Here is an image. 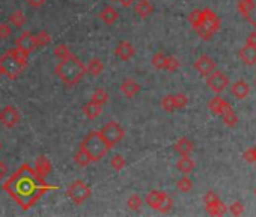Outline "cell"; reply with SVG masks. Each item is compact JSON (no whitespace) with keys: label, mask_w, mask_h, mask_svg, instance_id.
Here are the masks:
<instances>
[{"label":"cell","mask_w":256,"mask_h":217,"mask_svg":"<svg viewBox=\"0 0 256 217\" xmlns=\"http://www.w3.org/2000/svg\"><path fill=\"white\" fill-rule=\"evenodd\" d=\"M173 148H175V151H176L181 157H184V156H190V154L193 153L195 145H193V142H192L190 139H187V137H181V139H178V140L175 142Z\"/></svg>","instance_id":"4fadbf2b"},{"label":"cell","mask_w":256,"mask_h":217,"mask_svg":"<svg viewBox=\"0 0 256 217\" xmlns=\"http://www.w3.org/2000/svg\"><path fill=\"white\" fill-rule=\"evenodd\" d=\"M54 71H56L57 77L66 86H76L86 74V66L77 56L69 54L68 57L60 59V62L56 65Z\"/></svg>","instance_id":"7a4b0ae2"},{"label":"cell","mask_w":256,"mask_h":217,"mask_svg":"<svg viewBox=\"0 0 256 217\" xmlns=\"http://www.w3.org/2000/svg\"><path fill=\"white\" fill-rule=\"evenodd\" d=\"M9 24L14 26V27H21L24 23H26V15L21 12V11H15L9 15Z\"/></svg>","instance_id":"4dcf8cb0"},{"label":"cell","mask_w":256,"mask_h":217,"mask_svg":"<svg viewBox=\"0 0 256 217\" xmlns=\"http://www.w3.org/2000/svg\"><path fill=\"white\" fill-rule=\"evenodd\" d=\"M164 193L166 192H161V190H151L148 195H146V204H148L151 208H154V210H157L158 208V205H160V202H161V199H163V196H164Z\"/></svg>","instance_id":"d4e9b609"},{"label":"cell","mask_w":256,"mask_h":217,"mask_svg":"<svg viewBox=\"0 0 256 217\" xmlns=\"http://www.w3.org/2000/svg\"><path fill=\"white\" fill-rule=\"evenodd\" d=\"M74 162H76L79 166H82V167H86L88 164H91V163H92L91 157L88 156V153H86L83 148H79V151H77V153H76V156H74Z\"/></svg>","instance_id":"83f0119b"},{"label":"cell","mask_w":256,"mask_h":217,"mask_svg":"<svg viewBox=\"0 0 256 217\" xmlns=\"http://www.w3.org/2000/svg\"><path fill=\"white\" fill-rule=\"evenodd\" d=\"M100 134L102 136V139H104L105 143L108 145V148H113L115 145L124 137L125 131H124V128H122L116 121H112V122H107V124L100 130Z\"/></svg>","instance_id":"52a82bcc"},{"label":"cell","mask_w":256,"mask_h":217,"mask_svg":"<svg viewBox=\"0 0 256 217\" xmlns=\"http://www.w3.org/2000/svg\"><path fill=\"white\" fill-rule=\"evenodd\" d=\"M220 29V18L217 17V14L206 8V9H202V21L201 24L195 29L198 32V35L201 36L202 40H209L211 36Z\"/></svg>","instance_id":"277c9868"},{"label":"cell","mask_w":256,"mask_h":217,"mask_svg":"<svg viewBox=\"0 0 256 217\" xmlns=\"http://www.w3.org/2000/svg\"><path fill=\"white\" fill-rule=\"evenodd\" d=\"M244 160L247 163H255V150L253 148H249L247 151H244Z\"/></svg>","instance_id":"f6af8a7d"},{"label":"cell","mask_w":256,"mask_h":217,"mask_svg":"<svg viewBox=\"0 0 256 217\" xmlns=\"http://www.w3.org/2000/svg\"><path fill=\"white\" fill-rule=\"evenodd\" d=\"M253 150H255V163H256V147H255Z\"/></svg>","instance_id":"f5cc1de1"},{"label":"cell","mask_w":256,"mask_h":217,"mask_svg":"<svg viewBox=\"0 0 256 217\" xmlns=\"http://www.w3.org/2000/svg\"><path fill=\"white\" fill-rule=\"evenodd\" d=\"M69 54H72L71 52H69V49L65 46V44H59V46H56V49H54V56L60 60V59H65V57H68Z\"/></svg>","instance_id":"60d3db41"},{"label":"cell","mask_w":256,"mask_h":217,"mask_svg":"<svg viewBox=\"0 0 256 217\" xmlns=\"http://www.w3.org/2000/svg\"><path fill=\"white\" fill-rule=\"evenodd\" d=\"M12 50V53L15 54V57L26 66L27 65V59H29V53L27 52H24V50H21V49H18V47H15V49H11Z\"/></svg>","instance_id":"b9f144b4"},{"label":"cell","mask_w":256,"mask_h":217,"mask_svg":"<svg viewBox=\"0 0 256 217\" xmlns=\"http://www.w3.org/2000/svg\"><path fill=\"white\" fill-rule=\"evenodd\" d=\"M127 207L131 210V211H139L140 207H142V199L139 195H131L128 199H127Z\"/></svg>","instance_id":"74e56055"},{"label":"cell","mask_w":256,"mask_h":217,"mask_svg":"<svg viewBox=\"0 0 256 217\" xmlns=\"http://www.w3.org/2000/svg\"><path fill=\"white\" fill-rule=\"evenodd\" d=\"M56 189L57 187L47 184L44 178L36 173L35 169L27 163L21 164L15 170V173H12L3 183V190L23 210L32 208L46 195V192L56 190Z\"/></svg>","instance_id":"6da1fadb"},{"label":"cell","mask_w":256,"mask_h":217,"mask_svg":"<svg viewBox=\"0 0 256 217\" xmlns=\"http://www.w3.org/2000/svg\"><path fill=\"white\" fill-rule=\"evenodd\" d=\"M98 15H100V18H101L105 24H108V26L113 24V23L118 20V11H116L113 6H104Z\"/></svg>","instance_id":"ffe728a7"},{"label":"cell","mask_w":256,"mask_h":217,"mask_svg":"<svg viewBox=\"0 0 256 217\" xmlns=\"http://www.w3.org/2000/svg\"><path fill=\"white\" fill-rule=\"evenodd\" d=\"M0 148H2V143H0Z\"/></svg>","instance_id":"db71d44e"},{"label":"cell","mask_w":256,"mask_h":217,"mask_svg":"<svg viewBox=\"0 0 256 217\" xmlns=\"http://www.w3.org/2000/svg\"><path fill=\"white\" fill-rule=\"evenodd\" d=\"M255 195H256V189H255Z\"/></svg>","instance_id":"11a10c76"},{"label":"cell","mask_w":256,"mask_h":217,"mask_svg":"<svg viewBox=\"0 0 256 217\" xmlns=\"http://www.w3.org/2000/svg\"><path fill=\"white\" fill-rule=\"evenodd\" d=\"M33 169L40 176L44 178V176H47L51 172V163H50V160L46 156H40L38 159L35 160V167Z\"/></svg>","instance_id":"2e32d148"},{"label":"cell","mask_w":256,"mask_h":217,"mask_svg":"<svg viewBox=\"0 0 256 217\" xmlns=\"http://www.w3.org/2000/svg\"><path fill=\"white\" fill-rule=\"evenodd\" d=\"M176 189L182 193H187L193 189V181L189 176H182L176 181Z\"/></svg>","instance_id":"f1b7e54d"},{"label":"cell","mask_w":256,"mask_h":217,"mask_svg":"<svg viewBox=\"0 0 256 217\" xmlns=\"http://www.w3.org/2000/svg\"><path fill=\"white\" fill-rule=\"evenodd\" d=\"M91 187L86 184V183H83L82 179H76L74 183H72L69 187H68V190H66V195H68V198L74 202V204H77V205H82V204H85L89 198H91Z\"/></svg>","instance_id":"8992f818"},{"label":"cell","mask_w":256,"mask_h":217,"mask_svg":"<svg viewBox=\"0 0 256 217\" xmlns=\"http://www.w3.org/2000/svg\"><path fill=\"white\" fill-rule=\"evenodd\" d=\"M229 211H231L232 216H243L244 214V205L241 202H234L229 207Z\"/></svg>","instance_id":"ee69618b"},{"label":"cell","mask_w":256,"mask_h":217,"mask_svg":"<svg viewBox=\"0 0 256 217\" xmlns=\"http://www.w3.org/2000/svg\"><path fill=\"white\" fill-rule=\"evenodd\" d=\"M12 33L9 23H0V40H8Z\"/></svg>","instance_id":"7bdbcfd3"},{"label":"cell","mask_w":256,"mask_h":217,"mask_svg":"<svg viewBox=\"0 0 256 217\" xmlns=\"http://www.w3.org/2000/svg\"><path fill=\"white\" fill-rule=\"evenodd\" d=\"M173 208V199L167 195V193H164V196H163V199H161V202H160V205H158V211L160 213H169L170 210Z\"/></svg>","instance_id":"d6a6232c"},{"label":"cell","mask_w":256,"mask_h":217,"mask_svg":"<svg viewBox=\"0 0 256 217\" xmlns=\"http://www.w3.org/2000/svg\"><path fill=\"white\" fill-rule=\"evenodd\" d=\"M116 2H119V3H121L122 6L128 8V6L134 5V2H136V0H116Z\"/></svg>","instance_id":"681fc988"},{"label":"cell","mask_w":256,"mask_h":217,"mask_svg":"<svg viewBox=\"0 0 256 217\" xmlns=\"http://www.w3.org/2000/svg\"><path fill=\"white\" fill-rule=\"evenodd\" d=\"M102 69H104V65H102V62L100 59H91L89 63L86 65V71L94 77L100 76L102 72Z\"/></svg>","instance_id":"484cf974"},{"label":"cell","mask_w":256,"mask_h":217,"mask_svg":"<svg viewBox=\"0 0 256 217\" xmlns=\"http://www.w3.org/2000/svg\"><path fill=\"white\" fill-rule=\"evenodd\" d=\"M161 107L164 108L166 112H175L176 107H175V103H173V95H166V97H163V100H161Z\"/></svg>","instance_id":"ab89813d"},{"label":"cell","mask_w":256,"mask_h":217,"mask_svg":"<svg viewBox=\"0 0 256 217\" xmlns=\"http://www.w3.org/2000/svg\"><path fill=\"white\" fill-rule=\"evenodd\" d=\"M166 54L163 52H157L154 53V56L151 57V63L155 69H164V63H166Z\"/></svg>","instance_id":"1f68e13d"},{"label":"cell","mask_w":256,"mask_h":217,"mask_svg":"<svg viewBox=\"0 0 256 217\" xmlns=\"http://www.w3.org/2000/svg\"><path fill=\"white\" fill-rule=\"evenodd\" d=\"M15 47L27 52L29 54L32 52H35L36 49H38V46H36V40H35V35L32 32H23L18 38H17V43H15Z\"/></svg>","instance_id":"30bf717a"},{"label":"cell","mask_w":256,"mask_h":217,"mask_svg":"<svg viewBox=\"0 0 256 217\" xmlns=\"http://www.w3.org/2000/svg\"><path fill=\"white\" fill-rule=\"evenodd\" d=\"M173 103H175V107L178 110V108H184L189 104V98L184 94H175L173 95Z\"/></svg>","instance_id":"f35d334b"},{"label":"cell","mask_w":256,"mask_h":217,"mask_svg":"<svg viewBox=\"0 0 256 217\" xmlns=\"http://www.w3.org/2000/svg\"><path fill=\"white\" fill-rule=\"evenodd\" d=\"M205 210H206V214L209 216H223L226 213V205L220 199H217L211 204H206Z\"/></svg>","instance_id":"603a6c76"},{"label":"cell","mask_w":256,"mask_h":217,"mask_svg":"<svg viewBox=\"0 0 256 217\" xmlns=\"http://www.w3.org/2000/svg\"><path fill=\"white\" fill-rule=\"evenodd\" d=\"M6 170H8L6 164H5V163H2V162H0V181H2V178L5 176Z\"/></svg>","instance_id":"f907efd6"},{"label":"cell","mask_w":256,"mask_h":217,"mask_svg":"<svg viewBox=\"0 0 256 217\" xmlns=\"http://www.w3.org/2000/svg\"><path fill=\"white\" fill-rule=\"evenodd\" d=\"M2 76H5V72H3V68H2V65H0V77Z\"/></svg>","instance_id":"816d5d0a"},{"label":"cell","mask_w":256,"mask_h":217,"mask_svg":"<svg viewBox=\"0 0 256 217\" xmlns=\"http://www.w3.org/2000/svg\"><path fill=\"white\" fill-rule=\"evenodd\" d=\"M110 166H112L116 172H119V170H122V169L125 167V159H124L121 154H115V156L112 157V160H110Z\"/></svg>","instance_id":"8d00e7d4"},{"label":"cell","mask_w":256,"mask_h":217,"mask_svg":"<svg viewBox=\"0 0 256 217\" xmlns=\"http://www.w3.org/2000/svg\"><path fill=\"white\" fill-rule=\"evenodd\" d=\"M222 119H223L225 125H228V127H235L237 122H238V116H237V113L232 110V107L226 108V110L222 113Z\"/></svg>","instance_id":"4316f807"},{"label":"cell","mask_w":256,"mask_h":217,"mask_svg":"<svg viewBox=\"0 0 256 217\" xmlns=\"http://www.w3.org/2000/svg\"><path fill=\"white\" fill-rule=\"evenodd\" d=\"M176 169H178L181 173L189 175L190 172L195 170V162L190 159V156H184V157H181V159L176 162Z\"/></svg>","instance_id":"7402d4cb"},{"label":"cell","mask_w":256,"mask_h":217,"mask_svg":"<svg viewBox=\"0 0 256 217\" xmlns=\"http://www.w3.org/2000/svg\"><path fill=\"white\" fill-rule=\"evenodd\" d=\"M218 199V196L214 193V192H208L205 196H204V202H205V205L206 204H211V202H214V201H217Z\"/></svg>","instance_id":"bcb514c9"},{"label":"cell","mask_w":256,"mask_h":217,"mask_svg":"<svg viewBox=\"0 0 256 217\" xmlns=\"http://www.w3.org/2000/svg\"><path fill=\"white\" fill-rule=\"evenodd\" d=\"M231 94L237 100H244L250 94V86L244 80H238V82H235V83L231 85Z\"/></svg>","instance_id":"9a60e30c"},{"label":"cell","mask_w":256,"mask_h":217,"mask_svg":"<svg viewBox=\"0 0 256 217\" xmlns=\"http://www.w3.org/2000/svg\"><path fill=\"white\" fill-rule=\"evenodd\" d=\"M246 44H249V46H256V30H253V32H250V33L247 35Z\"/></svg>","instance_id":"7dc6e473"},{"label":"cell","mask_w":256,"mask_h":217,"mask_svg":"<svg viewBox=\"0 0 256 217\" xmlns=\"http://www.w3.org/2000/svg\"><path fill=\"white\" fill-rule=\"evenodd\" d=\"M206 85H208V88L212 92L220 94V92H223L229 86V80H228V77L223 74L222 71H215L214 69L211 74L206 76Z\"/></svg>","instance_id":"ba28073f"},{"label":"cell","mask_w":256,"mask_h":217,"mask_svg":"<svg viewBox=\"0 0 256 217\" xmlns=\"http://www.w3.org/2000/svg\"><path fill=\"white\" fill-rule=\"evenodd\" d=\"M107 100H108V95H107V92L102 91V89H97V91L92 94V97H91V101H94V103H97V104H100V106L105 104Z\"/></svg>","instance_id":"836d02e7"},{"label":"cell","mask_w":256,"mask_h":217,"mask_svg":"<svg viewBox=\"0 0 256 217\" xmlns=\"http://www.w3.org/2000/svg\"><path fill=\"white\" fill-rule=\"evenodd\" d=\"M237 9L243 14L244 18H247V20L256 27V23L250 18V14H252L253 9H255V0H240V2L237 3Z\"/></svg>","instance_id":"e0dca14e"},{"label":"cell","mask_w":256,"mask_h":217,"mask_svg":"<svg viewBox=\"0 0 256 217\" xmlns=\"http://www.w3.org/2000/svg\"><path fill=\"white\" fill-rule=\"evenodd\" d=\"M136 50L134 47L128 43V41H122L118 44V47L115 49V54L121 59V60H130L134 56Z\"/></svg>","instance_id":"5bb4252c"},{"label":"cell","mask_w":256,"mask_h":217,"mask_svg":"<svg viewBox=\"0 0 256 217\" xmlns=\"http://www.w3.org/2000/svg\"><path fill=\"white\" fill-rule=\"evenodd\" d=\"M202 21V9H195L189 14V23L192 24L193 29H196Z\"/></svg>","instance_id":"e575fe53"},{"label":"cell","mask_w":256,"mask_h":217,"mask_svg":"<svg viewBox=\"0 0 256 217\" xmlns=\"http://www.w3.org/2000/svg\"><path fill=\"white\" fill-rule=\"evenodd\" d=\"M20 119L21 115L14 106H6L0 110V122L6 128H14L20 122Z\"/></svg>","instance_id":"9c48e42d"},{"label":"cell","mask_w":256,"mask_h":217,"mask_svg":"<svg viewBox=\"0 0 256 217\" xmlns=\"http://www.w3.org/2000/svg\"><path fill=\"white\" fill-rule=\"evenodd\" d=\"M179 60L175 56H167L166 57V63H164V69H167L169 72H175L179 69Z\"/></svg>","instance_id":"d590c367"},{"label":"cell","mask_w":256,"mask_h":217,"mask_svg":"<svg viewBox=\"0 0 256 217\" xmlns=\"http://www.w3.org/2000/svg\"><path fill=\"white\" fill-rule=\"evenodd\" d=\"M229 107H231V104L226 100H223L222 97H214L208 103V108L211 110V113L215 115V116H222V113L226 110V108H229Z\"/></svg>","instance_id":"7c38bea8"},{"label":"cell","mask_w":256,"mask_h":217,"mask_svg":"<svg viewBox=\"0 0 256 217\" xmlns=\"http://www.w3.org/2000/svg\"><path fill=\"white\" fill-rule=\"evenodd\" d=\"M83 113L89 119H97L101 115V106L94 101H89L88 104L83 106Z\"/></svg>","instance_id":"cb8c5ba5"},{"label":"cell","mask_w":256,"mask_h":217,"mask_svg":"<svg viewBox=\"0 0 256 217\" xmlns=\"http://www.w3.org/2000/svg\"><path fill=\"white\" fill-rule=\"evenodd\" d=\"M80 148H83L88 153L92 162L101 160L107 154V151L110 150L102 136L100 134V131H91L89 134H86V137L80 143Z\"/></svg>","instance_id":"3957f363"},{"label":"cell","mask_w":256,"mask_h":217,"mask_svg":"<svg viewBox=\"0 0 256 217\" xmlns=\"http://www.w3.org/2000/svg\"><path fill=\"white\" fill-rule=\"evenodd\" d=\"M35 40H36V46H38V47H46V46L50 44L51 36H50V33L47 30H41V32H38L35 35Z\"/></svg>","instance_id":"f546056e"},{"label":"cell","mask_w":256,"mask_h":217,"mask_svg":"<svg viewBox=\"0 0 256 217\" xmlns=\"http://www.w3.org/2000/svg\"><path fill=\"white\" fill-rule=\"evenodd\" d=\"M195 69L199 72L201 76H208V74H211V72L215 69V62L209 57V56H206V54H204V56H201L196 62H195Z\"/></svg>","instance_id":"8fae6325"},{"label":"cell","mask_w":256,"mask_h":217,"mask_svg":"<svg viewBox=\"0 0 256 217\" xmlns=\"http://www.w3.org/2000/svg\"><path fill=\"white\" fill-rule=\"evenodd\" d=\"M119 89H121V92H122L127 98H133L136 94L140 92L139 83H137L136 80H133V79H127L125 82H122V85H121Z\"/></svg>","instance_id":"d6986e66"},{"label":"cell","mask_w":256,"mask_h":217,"mask_svg":"<svg viewBox=\"0 0 256 217\" xmlns=\"http://www.w3.org/2000/svg\"><path fill=\"white\" fill-rule=\"evenodd\" d=\"M240 57L246 65H255L256 63V46H249L246 44L240 50Z\"/></svg>","instance_id":"ac0fdd59"},{"label":"cell","mask_w":256,"mask_h":217,"mask_svg":"<svg viewBox=\"0 0 256 217\" xmlns=\"http://www.w3.org/2000/svg\"><path fill=\"white\" fill-rule=\"evenodd\" d=\"M26 2L30 5V6H33V8H40V6H43L47 0H26Z\"/></svg>","instance_id":"c3c4849f"},{"label":"cell","mask_w":256,"mask_h":217,"mask_svg":"<svg viewBox=\"0 0 256 217\" xmlns=\"http://www.w3.org/2000/svg\"><path fill=\"white\" fill-rule=\"evenodd\" d=\"M0 65H2V68H3L5 76H6L8 79H11V80L17 79V77L21 74V72H23V69L26 68V66L15 57V54L12 53V50H8V52L2 56V59H0Z\"/></svg>","instance_id":"5b68a950"},{"label":"cell","mask_w":256,"mask_h":217,"mask_svg":"<svg viewBox=\"0 0 256 217\" xmlns=\"http://www.w3.org/2000/svg\"><path fill=\"white\" fill-rule=\"evenodd\" d=\"M136 12L139 17L146 18L154 12V6L150 0H139V2L136 3Z\"/></svg>","instance_id":"44dd1931"}]
</instances>
